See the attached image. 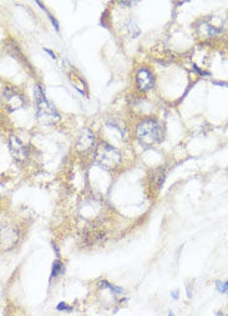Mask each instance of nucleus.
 <instances>
[{"instance_id":"6e6552de","label":"nucleus","mask_w":228,"mask_h":316,"mask_svg":"<svg viewBox=\"0 0 228 316\" xmlns=\"http://www.w3.org/2000/svg\"><path fill=\"white\" fill-rule=\"evenodd\" d=\"M65 270L64 267V264L61 263L60 260H56L54 261L53 264V269H51V276H50V279H54V278H58L60 274H62Z\"/></svg>"},{"instance_id":"f257e3e1","label":"nucleus","mask_w":228,"mask_h":316,"mask_svg":"<svg viewBox=\"0 0 228 316\" xmlns=\"http://www.w3.org/2000/svg\"><path fill=\"white\" fill-rule=\"evenodd\" d=\"M36 106H38V119L44 125H54L60 120V115L56 112L55 106L45 98V94L40 85H35L34 88Z\"/></svg>"},{"instance_id":"423d86ee","label":"nucleus","mask_w":228,"mask_h":316,"mask_svg":"<svg viewBox=\"0 0 228 316\" xmlns=\"http://www.w3.org/2000/svg\"><path fill=\"white\" fill-rule=\"evenodd\" d=\"M9 149L12 156L16 161H24L28 158V150L24 147V144L19 140L15 135H12L9 139Z\"/></svg>"},{"instance_id":"9b49d317","label":"nucleus","mask_w":228,"mask_h":316,"mask_svg":"<svg viewBox=\"0 0 228 316\" xmlns=\"http://www.w3.org/2000/svg\"><path fill=\"white\" fill-rule=\"evenodd\" d=\"M56 310L58 311H67V313H71L74 310L73 306H69L66 302H59L58 306H56Z\"/></svg>"},{"instance_id":"4468645a","label":"nucleus","mask_w":228,"mask_h":316,"mask_svg":"<svg viewBox=\"0 0 228 316\" xmlns=\"http://www.w3.org/2000/svg\"><path fill=\"white\" fill-rule=\"evenodd\" d=\"M168 316H175V314H173L172 311H168Z\"/></svg>"},{"instance_id":"ddd939ff","label":"nucleus","mask_w":228,"mask_h":316,"mask_svg":"<svg viewBox=\"0 0 228 316\" xmlns=\"http://www.w3.org/2000/svg\"><path fill=\"white\" fill-rule=\"evenodd\" d=\"M171 296H172L175 300H179V290H175V291H172V293H171Z\"/></svg>"},{"instance_id":"f8f14e48","label":"nucleus","mask_w":228,"mask_h":316,"mask_svg":"<svg viewBox=\"0 0 228 316\" xmlns=\"http://www.w3.org/2000/svg\"><path fill=\"white\" fill-rule=\"evenodd\" d=\"M192 285H187V286H186V290H187V298L190 299V298H192Z\"/></svg>"},{"instance_id":"20e7f679","label":"nucleus","mask_w":228,"mask_h":316,"mask_svg":"<svg viewBox=\"0 0 228 316\" xmlns=\"http://www.w3.org/2000/svg\"><path fill=\"white\" fill-rule=\"evenodd\" d=\"M95 145V135L89 129L81 130L77 139H76V149L80 152H88Z\"/></svg>"},{"instance_id":"0eeeda50","label":"nucleus","mask_w":228,"mask_h":316,"mask_svg":"<svg viewBox=\"0 0 228 316\" xmlns=\"http://www.w3.org/2000/svg\"><path fill=\"white\" fill-rule=\"evenodd\" d=\"M136 82H137V86L140 90L146 91L153 86L155 79H153V75L151 74V71L147 70V69H141L136 75Z\"/></svg>"},{"instance_id":"f03ea898","label":"nucleus","mask_w":228,"mask_h":316,"mask_svg":"<svg viewBox=\"0 0 228 316\" xmlns=\"http://www.w3.org/2000/svg\"><path fill=\"white\" fill-rule=\"evenodd\" d=\"M162 128L157 121L147 119L141 121L136 129V138L143 147H152L160 143L162 139Z\"/></svg>"},{"instance_id":"7ed1b4c3","label":"nucleus","mask_w":228,"mask_h":316,"mask_svg":"<svg viewBox=\"0 0 228 316\" xmlns=\"http://www.w3.org/2000/svg\"><path fill=\"white\" fill-rule=\"evenodd\" d=\"M95 159L104 166L115 167L121 163V154L114 147L103 143L95 150Z\"/></svg>"},{"instance_id":"9d476101","label":"nucleus","mask_w":228,"mask_h":316,"mask_svg":"<svg viewBox=\"0 0 228 316\" xmlns=\"http://www.w3.org/2000/svg\"><path fill=\"white\" fill-rule=\"evenodd\" d=\"M216 289L218 290L219 293L227 294L228 293V281H226V283H222V281H217Z\"/></svg>"},{"instance_id":"1a4fd4ad","label":"nucleus","mask_w":228,"mask_h":316,"mask_svg":"<svg viewBox=\"0 0 228 316\" xmlns=\"http://www.w3.org/2000/svg\"><path fill=\"white\" fill-rule=\"evenodd\" d=\"M99 286L100 287H104V289H110L112 291V293H115V294H122V293H125V290L121 289V287H119V286H115V285L110 284V283H107V281H106V280L100 281V283H99Z\"/></svg>"},{"instance_id":"39448f33","label":"nucleus","mask_w":228,"mask_h":316,"mask_svg":"<svg viewBox=\"0 0 228 316\" xmlns=\"http://www.w3.org/2000/svg\"><path fill=\"white\" fill-rule=\"evenodd\" d=\"M4 101H5V108L9 112H15L24 105V99L20 94L16 93L13 89H5L3 93Z\"/></svg>"}]
</instances>
